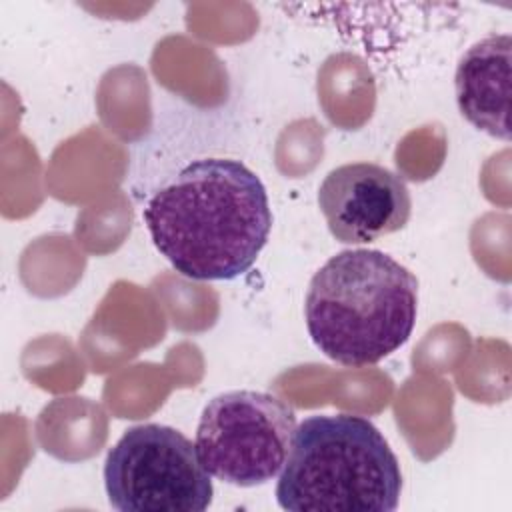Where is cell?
Masks as SVG:
<instances>
[{"instance_id":"obj_6","label":"cell","mask_w":512,"mask_h":512,"mask_svg":"<svg viewBox=\"0 0 512 512\" xmlns=\"http://www.w3.org/2000/svg\"><path fill=\"white\" fill-rule=\"evenodd\" d=\"M330 234L342 244H364L402 230L412 212L406 182L372 162L342 164L318 188Z\"/></svg>"},{"instance_id":"obj_1","label":"cell","mask_w":512,"mask_h":512,"mask_svg":"<svg viewBox=\"0 0 512 512\" xmlns=\"http://www.w3.org/2000/svg\"><path fill=\"white\" fill-rule=\"evenodd\" d=\"M156 250L190 280H232L266 246L272 212L262 180L242 162L202 158L184 166L144 208Z\"/></svg>"},{"instance_id":"obj_3","label":"cell","mask_w":512,"mask_h":512,"mask_svg":"<svg viewBox=\"0 0 512 512\" xmlns=\"http://www.w3.org/2000/svg\"><path fill=\"white\" fill-rule=\"evenodd\" d=\"M402 492L398 458L364 416L316 414L292 436L276 484L290 512H392Z\"/></svg>"},{"instance_id":"obj_4","label":"cell","mask_w":512,"mask_h":512,"mask_svg":"<svg viewBox=\"0 0 512 512\" xmlns=\"http://www.w3.org/2000/svg\"><path fill=\"white\" fill-rule=\"evenodd\" d=\"M108 502L120 512H202L212 482L196 444L162 424L128 428L104 462Z\"/></svg>"},{"instance_id":"obj_2","label":"cell","mask_w":512,"mask_h":512,"mask_svg":"<svg viewBox=\"0 0 512 512\" xmlns=\"http://www.w3.org/2000/svg\"><path fill=\"white\" fill-rule=\"evenodd\" d=\"M418 312L416 276L380 250L332 256L310 280L304 318L320 352L344 366H368L396 352Z\"/></svg>"},{"instance_id":"obj_5","label":"cell","mask_w":512,"mask_h":512,"mask_svg":"<svg viewBox=\"0 0 512 512\" xmlns=\"http://www.w3.org/2000/svg\"><path fill=\"white\" fill-rule=\"evenodd\" d=\"M294 430L296 414L278 396L232 390L204 406L194 444L208 474L250 488L282 470Z\"/></svg>"},{"instance_id":"obj_7","label":"cell","mask_w":512,"mask_h":512,"mask_svg":"<svg viewBox=\"0 0 512 512\" xmlns=\"http://www.w3.org/2000/svg\"><path fill=\"white\" fill-rule=\"evenodd\" d=\"M510 50L508 34H490L464 52L454 76L460 114L500 140H510Z\"/></svg>"}]
</instances>
